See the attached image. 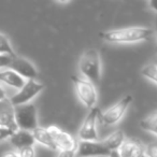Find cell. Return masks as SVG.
I'll use <instances>...</instances> for the list:
<instances>
[{"label":"cell","instance_id":"cell-1","mask_svg":"<svg viewBox=\"0 0 157 157\" xmlns=\"http://www.w3.org/2000/svg\"><path fill=\"white\" fill-rule=\"evenodd\" d=\"M154 35V30L147 27H126V28L112 29L101 31L99 37L103 41L110 43H135V42L146 41Z\"/></svg>","mask_w":157,"mask_h":157},{"label":"cell","instance_id":"cell-2","mask_svg":"<svg viewBox=\"0 0 157 157\" xmlns=\"http://www.w3.org/2000/svg\"><path fill=\"white\" fill-rule=\"evenodd\" d=\"M78 68L84 78L88 80L95 85L98 84L101 78V63L98 51L96 48H90L85 51L80 58Z\"/></svg>","mask_w":157,"mask_h":157},{"label":"cell","instance_id":"cell-3","mask_svg":"<svg viewBox=\"0 0 157 157\" xmlns=\"http://www.w3.org/2000/svg\"><path fill=\"white\" fill-rule=\"evenodd\" d=\"M71 81L73 83L74 90H75L78 100L90 110L96 107L98 95H97L95 84H93L86 78H78L76 75L71 76Z\"/></svg>","mask_w":157,"mask_h":157},{"label":"cell","instance_id":"cell-4","mask_svg":"<svg viewBox=\"0 0 157 157\" xmlns=\"http://www.w3.org/2000/svg\"><path fill=\"white\" fill-rule=\"evenodd\" d=\"M14 117L18 129L33 132L38 127L37 108L33 103L14 107Z\"/></svg>","mask_w":157,"mask_h":157},{"label":"cell","instance_id":"cell-5","mask_svg":"<svg viewBox=\"0 0 157 157\" xmlns=\"http://www.w3.org/2000/svg\"><path fill=\"white\" fill-rule=\"evenodd\" d=\"M131 102H132V96L131 95H126L125 97H123L114 105L110 107L105 112H101L100 116H99L100 123H102L103 125H107V126H112V125L117 124L122 120L123 116L125 115Z\"/></svg>","mask_w":157,"mask_h":157},{"label":"cell","instance_id":"cell-6","mask_svg":"<svg viewBox=\"0 0 157 157\" xmlns=\"http://www.w3.org/2000/svg\"><path fill=\"white\" fill-rule=\"evenodd\" d=\"M44 90V84L36 81V80H27L25 85L16 93L14 96L10 98V102L13 107L26 105L31 101L36 96Z\"/></svg>","mask_w":157,"mask_h":157},{"label":"cell","instance_id":"cell-7","mask_svg":"<svg viewBox=\"0 0 157 157\" xmlns=\"http://www.w3.org/2000/svg\"><path fill=\"white\" fill-rule=\"evenodd\" d=\"M100 113L101 111L98 107L90 110L78 130V138L81 141H97L98 136H97L96 124L97 121H99Z\"/></svg>","mask_w":157,"mask_h":157},{"label":"cell","instance_id":"cell-8","mask_svg":"<svg viewBox=\"0 0 157 157\" xmlns=\"http://www.w3.org/2000/svg\"><path fill=\"white\" fill-rule=\"evenodd\" d=\"M110 151L102 141H80L76 145L75 157H109Z\"/></svg>","mask_w":157,"mask_h":157},{"label":"cell","instance_id":"cell-9","mask_svg":"<svg viewBox=\"0 0 157 157\" xmlns=\"http://www.w3.org/2000/svg\"><path fill=\"white\" fill-rule=\"evenodd\" d=\"M8 69H11L12 71L16 72L26 81L27 80H36V78L38 76V71L35 66L26 58L17 56V55L12 57V60Z\"/></svg>","mask_w":157,"mask_h":157},{"label":"cell","instance_id":"cell-10","mask_svg":"<svg viewBox=\"0 0 157 157\" xmlns=\"http://www.w3.org/2000/svg\"><path fill=\"white\" fill-rule=\"evenodd\" d=\"M48 130L50 132L51 137L53 138L55 144H56L58 151L61 150H76V143L75 139L72 137L70 133L63 131L57 126H48Z\"/></svg>","mask_w":157,"mask_h":157},{"label":"cell","instance_id":"cell-11","mask_svg":"<svg viewBox=\"0 0 157 157\" xmlns=\"http://www.w3.org/2000/svg\"><path fill=\"white\" fill-rule=\"evenodd\" d=\"M0 126L11 129L12 131L18 129L14 117V107L8 98L0 101Z\"/></svg>","mask_w":157,"mask_h":157},{"label":"cell","instance_id":"cell-12","mask_svg":"<svg viewBox=\"0 0 157 157\" xmlns=\"http://www.w3.org/2000/svg\"><path fill=\"white\" fill-rule=\"evenodd\" d=\"M121 157H146L145 148L138 140H125L118 150Z\"/></svg>","mask_w":157,"mask_h":157},{"label":"cell","instance_id":"cell-13","mask_svg":"<svg viewBox=\"0 0 157 157\" xmlns=\"http://www.w3.org/2000/svg\"><path fill=\"white\" fill-rule=\"evenodd\" d=\"M10 142H11V144L14 147L20 150V148L25 147V146H33L36 141L31 131L17 129L10 137Z\"/></svg>","mask_w":157,"mask_h":157},{"label":"cell","instance_id":"cell-14","mask_svg":"<svg viewBox=\"0 0 157 157\" xmlns=\"http://www.w3.org/2000/svg\"><path fill=\"white\" fill-rule=\"evenodd\" d=\"M0 82L20 90L25 85L26 80L18 75L16 72L12 71L11 69H5L0 70Z\"/></svg>","mask_w":157,"mask_h":157},{"label":"cell","instance_id":"cell-15","mask_svg":"<svg viewBox=\"0 0 157 157\" xmlns=\"http://www.w3.org/2000/svg\"><path fill=\"white\" fill-rule=\"evenodd\" d=\"M33 138H35L36 142L46 146V147L50 148V150H52V151L58 150L56 144H55L54 140H53V138L51 137L48 128H43V127L38 126L37 128L33 131Z\"/></svg>","mask_w":157,"mask_h":157},{"label":"cell","instance_id":"cell-16","mask_svg":"<svg viewBox=\"0 0 157 157\" xmlns=\"http://www.w3.org/2000/svg\"><path fill=\"white\" fill-rule=\"evenodd\" d=\"M125 133L122 130H115L108 136L105 139L102 140V143L110 152L112 151H118L122 144L125 141Z\"/></svg>","mask_w":157,"mask_h":157},{"label":"cell","instance_id":"cell-17","mask_svg":"<svg viewBox=\"0 0 157 157\" xmlns=\"http://www.w3.org/2000/svg\"><path fill=\"white\" fill-rule=\"evenodd\" d=\"M140 126L145 131H148V132L157 136V113L152 114V115L142 120L140 123Z\"/></svg>","mask_w":157,"mask_h":157},{"label":"cell","instance_id":"cell-18","mask_svg":"<svg viewBox=\"0 0 157 157\" xmlns=\"http://www.w3.org/2000/svg\"><path fill=\"white\" fill-rule=\"evenodd\" d=\"M0 55H9L12 57L16 55L9 39L1 33H0Z\"/></svg>","mask_w":157,"mask_h":157},{"label":"cell","instance_id":"cell-19","mask_svg":"<svg viewBox=\"0 0 157 157\" xmlns=\"http://www.w3.org/2000/svg\"><path fill=\"white\" fill-rule=\"evenodd\" d=\"M141 73L150 81L157 84V63H151V65L145 66L141 70Z\"/></svg>","mask_w":157,"mask_h":157},{"label":"cell","instance_id":"cell-20","mask_svg":"<svg viewBox=\"0 0 157 157\" xmlns=\"http://www.w3.org/2000/svg\"><path fill=\"white\" fill-rule=\"evenodd\" d=\"M20 157H36V151L33 146H25L17 151Z\"/></svg>","mask_w":157,"mask_h":157},{"label":"cell","instance_id":"cell-21","mask_svg":"<svg viewBox=\"0 0 157 157\" xmlns=\"http://www.w3.org/2000/svg\"><path fill=\"white\" fill-rule=\"evenodd\" d=\"M146 157H157V142H152L145 147Z\"/></svg>","mask_w":157,"mask_h":157},{"label":"cell","instance_id":"cell-22","mask_svg":"<svg viewBox=\"0 0 157 157\" xmlns=\"http://www.w3.org/2000/svg\"><path fill=\"white\" fill-rule=\"evenodd\" d=\"M14 131H12L11 129H8L6 127L0 126V142L5 141L7 139H10L12 135H13Z\"/></svg>","mask_w":157,"mask_h":157},{"label":"cell","instance_id":"cell-23","mask_svg":"<svg viewBox=\"0 0 157 157\" xmlns=\"http://www.w3.org/2000/svg\"><path fill=\"white\" fill-rule=\"evenodd\" d=\"M12 60V56L9 55H0V69H3V68H9L10 63Z\"/></svg>","mask_w":157,"mask_h":157},{"label":"cell","instance_id":"cell-24","mask_svg":"<svg viewBox=\"0 0 157 157\" xmlns=\"http://www.w3.org/2000/svg\"><path fill=\"white\" fill-rule=\"evenodd\" d=\"M57 157H75V150H61Z\"/></svg>","mask_w":157,"mask_h":157},{"label":"cell","instance_id":"cell-25","mask_svg":"<svg viewBox=\"0 0 157 157\" xmlns=\"http://www.w3.org/2000/svg\"><path fill=\"white\" fill-rule=\"evenodd\" d=\"M1 157H20L17 154V152H14V151H7V152H5L2 155H1Z\"/></svg>","mask_w":157,"mask_h":157},{"label":"cell","instance_id":"cell-26","mask_svg":"<svg viewBox=\"0 0 157 157\" xmlns=\"http://www.w3.org/2000/svg\"><path fill=\"white\" fill-rule=\"evenodd\" d=\"M5 99H7V94H6L5 90H3V88L1 87V85H0V101L5 100Z\"/></svg>","mask_w":157,"mask_h":157},{"label":"cell","instance_id":"cell-27","mask_svg":"<svg viewBox=\"0 0 157 157\" xmlns=\"http://www.w3.org/2000/svg\"><path fill=\"white\" fill-rule=\"evenodd\" d=\"M148 5H150V7L152 8V9L154 10V11L156 12V14H157V0H156V1H150V2H148Z\"/></svg>","mask_w":157,"mask_h":157},{"label":"cell","instance_id":"cell-28","mask_svg":"<svg viewBox=\"0 0 157 157\" xmlns=\"http://www.w3.org/2000/svg\"><path fill=\"white\" fill-rule=\"evenodd\" d=\"M109 157H121V155L118 151H112V152H110Z\"/></svg>","mask_w":157,"mask_h":157},{"label":"cell","instance_id":"cell-29","mask_svg":"<svg viewBox=\"0 0 157 157\" xmlns=\"http://www.w3.org/2000/svg\"><path fill=\"white\" fill-rule=\"evenodd\" d=\"M155 26H156V33H157V16H156V21H155ZM156 51H157V44H156Z\"/></svg>","mask_w":157,"mask_h":157}]
</instances>
